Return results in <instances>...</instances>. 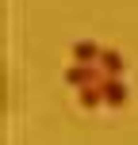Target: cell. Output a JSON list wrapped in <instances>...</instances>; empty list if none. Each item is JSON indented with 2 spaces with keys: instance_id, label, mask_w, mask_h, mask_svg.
Wrapping results in <instances>:
<instances>
[{
  "instance_id": "1",
  "label": "cell",
  "mask_w": 138,
  "mask_h": 145,
  "mask_svg": "<svg viewBox=\"0 0 138 145\" xmlns=\"http://www.w3.org/2000/svg\"><path fill=\"white\" fill-rule=\"evenodd\" d=\"M108 76L104 69H96V65H85V61H77V65H69L65 69V84L69 88H85V84H100V80Z\"/></svg>"
},
{
  "instance_id": "2",
  "label": "cell",
  "mask_w": 138,
  "mask_h": 145,
  "mask_svg": "<svg viewBox=\"0 0 138 145\" xmlns=\"http://www.w3.org/2000/svg\"><path fill=\"white\" fill-rule=\"evenodd\" d=\"M100 88H104V107H123L127 103V88H123L119 76H104Z\"/></svg>"
},
{
  "instance_id": "3",
  "label": "cell",
  "mask_w": 138,
  "mask_h": 145,
  "mask_svg": "<svg viewBox=\"0 0 138 145\" xmlns=\"http://www.w3.org/2000/svg\"><path fill=\"white\" fill-rule=\"evenodd\" d=\"M100 46L96 42H73V61H85V65H96L100 61Z\"/></svg>"
},
{
  "instance_id": "4",
  "label": "cell",
  "mask_w": 138,
  "mask_h": 145,
  "mask_svg": "<svg viewBox=\"0 0 138 145\" xmlns=\"http://www.w3.org/2000/svg\"><path fill=\"white\" fill-rule=\"evenodd\" d=\"M100 69L108 72V76H123V57H119L115 50H104L100 54Z\"/></svg>"
},
{
  "instance_id": "5",
  "label": "cell",
  "mask_w": 138,
  "mask_h": 145,
  "mask_svg": "<svg viewBox=\"0 0 138 145\" xmlns=\"http://www.w3.org/2000/svg\"><path fill=\"white\" fill-rule=\"evenodd\" d=\"M81 92V103L85 107H104V88L100 84H85V88H77Z\"/></svg>"
}]
</instances>
